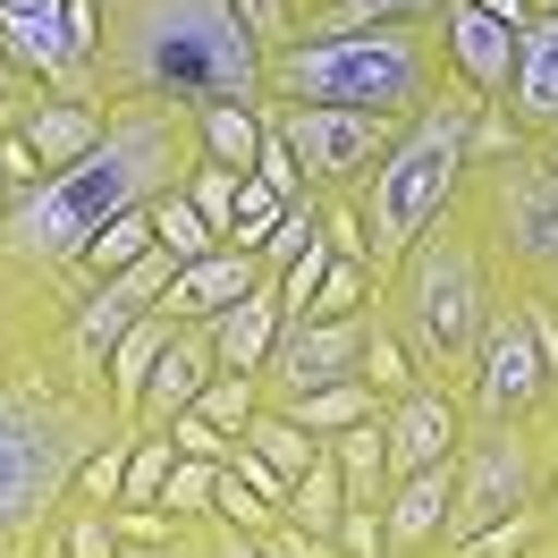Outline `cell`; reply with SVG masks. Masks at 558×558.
I'll list each match as a JSON object with an SVG mask.
<instances>
[{"label":"cell","instance_id":"obj_42","mask_svg":"<svg viewBox=\"0 0 558 558\" xmlns=\"http://www.w3.org/2000/svg\"><path fill=\"white\" fill-rule=\"evenodd\" d=\"M220 474H238V483L254 490L263 508H279V517H288V483H279V474H271V465H263V457H254V449H245V440H238V449H229V465H220Z\"/></svg>","mask_w":558,"mask_h":558},{"label":"cell","instance_id":"obj_28","mask_svg":"<svg viewBox=\"0 0 558 558\" xmlns=\"http://www.w3.org/2000/svg\"><path fill=\"white\" fill-rule=\"evenodd\" d=\"M449 0H339V9H322L305 17L296 35H364V26H398V17H440Z\"/></svg>","mask_w":558,"mask_h":558},{"label":"cell","instance_id":"obj_24","mask_svg":"<svg viewBox=\"0 0 558 558\" xmlns=\"http://www.w3.org/2000/svg\"><path fill=\"white\" fill-rule=\"evenodd\" d=\"M279 415L296 423V432H314V440H339V432H355V423L381 415V389L373 381H339V389H314V398L279 407Z\"/></svg>","mask_w":558,"mask_h":558},{"label":"cell","instance_id":"obj_22","mask_svg":"<svg viewBox=\"0 0 558 558\" xmlns=\"http://www.w3.org/2000/svg\"><path fill=\"white\" fill-rule=\"evenodd\" d=\"M330 465H339V483H348V508H381L389 499V440H381V415L339 432V440H322Z\"/></svg>","mask_w":558,"mask_h":558},{"label":"cell","instance_id":"obj_30","mask_svg":"<svg viewBox=\"0 0 558 558\" xmlns=\"http://www.w3.org/2000/svg\"><path fill=\"white\" fill-rule=\"evenodd\" d=\"M170 558H271V542L245 533V524H229V517H195V524L170 533Z\"/></svg>","mask_w":558,"mask_h":558},{"label":"cell","instance_id":"obj_39","mask_svg":"<svg viewBox=\"0 0 558 558\" xmlns=\"http://www.w3.org/2000/svg\"><path fill=\"white\" fill-rule=\"evenodd\" d=\"M186 204L204 211V229L229 245V220H238V170H220V161H195V170H186Z\"/></svg>","mask_w":558,"mask_h":558},{"label":"cell","instance_id":"obj_13","mask_svg":"<svg viewBox=\"0 0 558 558\" xmlns=\"http://www.w3.org/2000/svg\"><path fill=\"white\" fill-rule=\"evenodd\" d=\"M517 35H524V26L490 17V9H474V0H449V9H440V51H449V76L474 94V102H499V94H508Z\"/></svg>","mask_w":558,"mask_h":558},{"label":"cell","instance_id":"obj_4","mask_svg":"<svg viewBox=\"0 0 558 558\" xmlns=\"http://www.w3.org/2000/svg\"><path fill=\"white\" fill-rule=\"evenodd\" d=\"M440 94H449L440 17H398V26H364V35H288L271 51V102L364 110V119L407 128Z\"/></svg>","mask_w":558,"mask_h":558},{"label":"cell","instance_id":"obj_49","mask_svg":"<svg viewBox=\"0 0 558 558\" xmlns=\"http://www.w3.org/2000/svg\"><path fill=\"white\" fill-rule=\"evenodd\" d=\"M533 153H542V170L558 178V136H542V144H533Z\"/></svg>","mask_w":558,"mask_h":558},{"label":"cell","instance_id":"obj_21","mask_svg":"<svg viewBox=\"0 0 558 558\" xmlns=\"http://www.w3.org/2000/svg\"><path fill=\"white\" fill-rule=\"evenodd\" d=\"M178 339V322L170 314H144L119 348H110V373H102V389H110V407H119V423L136 432V398H144V381H153V364H161V348Z\"/></svg>","mask_w":558,"mask_h":558},{"label":"cell","instance_id":"obj_44","mask_svg":"<svg viewBox=\"0 0 558 558\" xmlns=\"http://www.w3.org/2000/svg\"><path fill=\"white\" fill-rule=\"evenodd\" d=\"M220 517H229V524H245V533H271V524H279V508H263V499H254V490H245L238 474H220Z\"/></svg>","mask_w":558,"mask_h":558},{"label":"cell","instance_id":"obj_32","mask_svg":"<svg viewBox=\"0 0 558 558\" xmlns=\"http://www.w3.org/2000/svg\"><path fill=\"white\" fill-rule=\"evenodd\" d=\"M178 465V440L170 432H136V449H128V490H119V508H161V483H170Z\"/></svg>","mask_w":558,"mask_h":558},{"label":"cell","instance_id":"obj_6","mask_svg":"<svg viewBox=\"0 0 558 558\" xmlns=\"http://www.w3.org/2000/svg\"><path fill=\"white\" fill-rule=\"evenodd\" d=\"M490 296H499V279H490V254H483V229L449 211L432 238L407 245V263L381 279V305L389 330L407 339V355L423 364V381L457 389L465 381V364H474V339H483L490 322Z\"/></svg>","mask_w":558,"mask_h":558},{"label":"cell","instance_id":"obj_51","mask_svg":"<svg viewBox=\"0 0 558 558\" xmlns=\"http://www.w3.org/2000/svg\"><path fill=\"white\" fill-rule=\"evenodd\" d=\"M524 558H558V533H542V550H524Z\"/></svg>","mask_w":558,"mask_h":558},{"label":"cell","instance_id":"obj_14","mask_svg":"<svg viewBox=\"0 0 558 558\" xmlns=\"http://www.w3.org/2000/svg\"><path fill=\"white\" fill-rule=\"evenodd\" d=\"M499 110H508V128H517L524 144L558 136V9H533L517 35V69H508V94H499Z\"/></svg>","mask_w":558,"mask_h":558},{"label":"cell","instance_id":"obj_37","mask_svg":"<svg viewBox=\"0 0 558 558\" xmlns=\"http://www.w3.org/2000/svg\"><path fill=\"white\" fill-rule=\"evenodd\" d=\"M373 296H381V271H373V263H330V279H322V296H314L305 322H348V314H364Z\"/></svg>","mask_w":558,"mask_h":558},{"label":"cell","instance_id":"obj_25","mask_svg":"<svg viewBox=\"0 0 558 558\" xmlns=\"http://www.w3.org/2000/svg\"><path fill=\"white\" fill-rule=\"evenodd\" d=\"M238 440H245V449H254V457H263V465H271L279 483H305V474H314V465H322V440H314V432H296V423L279 415V407H263V415L245 423Z\"/></svg>","mask_w":558,"mask_h":558},{"label":"cell","instance_id":"obj_48","mask_svg":"<svg viewBox=\"0 0 558 558\" xmlns=\"http://www.w3.org/2000/svg\"><path fill=\"white\" fill-rule=\"evenodd\" d=\"M322 9H339V0H288V17L305 26V17H322Z\"/></svg>","mask_w":558,"mask_h":558},{"label":"cell","instance_id":"obj_7","mask_svg":"<svg viewBox=\"0 0 558 558\" xmlns=\"http://www.w3.org/2000/svg\"><path fill=\"white\" fill-rule=\"evenodd\" d=\"M457 211L483 229L490 279L517 296H558V178L533 144H508L499 161H474L457 186Z\"/></svg>","mask_w":558,"mask_h":558},{"label":"cell","instance_id":"obj_29","mask_svg":"<svg viewBox=\"0 0 558 558\" xmlns=\"http://www.w3.org/2000/svg\"><path fill=\"white\" fill-rule=\"evenodd\" d=\"M339 517H348V483H339V465H330V449H322L314 474L288 483V524H305V533H339Z\"/></svg>","mask_w":558,"mask_h":558},{"label":"cell","instance_id":"obj_52","mask_svg":"<svg viewBox=\"0 0 558 558\" xmlns=\"http://www.w3.org/2000/svg\"><path fill=\"white\" fill-rule=\"evenodd\" d=\"M542 517H550V533H558V483H550V499H542Z\"/></svg>","mask_w":558,"mask_h":558},{"label":"cell","instance_id":"obj_15","mask_svg":"<svg viewBox=\"0 0 558 558\" xmlns=\"http://www.w3.org/2000/svg\"><path fill=\"white\" fill-rule=\"evenodd\" d=\"M220 381V348H211L204 322H178V339L161 348V364H153V381H144L136 398V432H170L178 415H195V398Z\"/></svg>","mask_w":558,"mask_h":558},{"label":"cell","instance_id":"obj_12","mask_svg":"<svg viewBox=\"0 0 558 558\" xmlns=\"http://www.w3.org/2000/svg\"><path fill=\"white\" fill-rule=\"evenodd\" d=\"M381 440H389V483H398V474H423V465H449L457 440H465L457 389L423 381V389H407V398H389L381 407Z\"/></svg>","mask_w":558,"mask_h":558},{"label":"cell","instance_id":"obj_18","mask_svg":"<svg viewBox=\"0 0 558 558\" xmlns=\"http://www.w3.org/2000/svg\"><path fill=\"white\" fill-rule=\"evenodd\" d=\"M263 279V254H238V245H211L204 263H178V279H170V296H161V314L170 322H220L229 305H238L245 288Z\"/></svg>","mask_w":558,"mask_h":558},{"label":"cell","instance_id":"obj_41","mask_svg":"<svg viewBox=\"0 0 558 558\" xmlns=\"http://www.w3.org/2000/svg\"><path fill=\"white\" fill-rule=\"evenodd\" d=\"M330 542H339L348 558H389V524H381V508H348Z\"/></svg>","mask_w":558,"mask_h":558},{"label":"cell","instance_id":"obj_19","mask_svg":"<svg viewBox=\"0 0 558 558\" xmlns=\"http://www.w3.org/2000/svg\"><path fill=\"white\" fill-rule=\"evenodd\" d=\"M0 51L60 94L69 76V0H0Z\"/></svg>","mask_w":558,"mask_h":558},{"label":"cell","instance_id":"obj_50","mask_svg":"<svg viewBox=\"0 0 558 558\" xmlns=\"http://www.w3.org/2000/svg\"><path fill=\"white\" fill-rule=\"evenodd\" d=\"M119 558H170V550H153V542H128V550H119Z\"/></svg>","mask_w":558,"mask_h":558},{"label":"cell","instance_id":"obj_1","mask_svg":"<svg viewBox=\"0 0 558 558\" xmlns=\"http://www.w3.org/2000/svg\"><path fill=\"white\" fill-rule=\"evenodd\" d=\"M195 161H204L195 110L110 102V128H102V144H94L85 161L51 170L35 195H17V204L0 211V271L17 279V288H35L43 305L69 322L76 296H85V279H76L85 245L102 238L110 220L153 211L161 195H178Z\"/></svg>","mask_w":558,"mask_h":558},{"label":"cell","instance_id":"obj_45","mask_svg":"<svg viewBox=\"0 0 558 558\" xmlns=\"http://www.w3.org/2000/svg\"><path fill=\"white\" fill-rule=\"evenodd\" d=\"M263 542H271V558H348L339 542H330V533H305V524H288V517H279Z\"/></svg>","mask_w":558,"mask_h":558},{"label":"cell","instance_id":"obj_26","mask_svg":"<svg viewBox=\"0 0 558 558\" xmlns=\"http://www.w3.org/2000/svg\"><path fill=\"white\" fill-rule=\"evenodd\" d=\"M364 381L381 389V407H389V398H407V389H423V364L407 355V339L389 330V314H381V305L364 314Z\"/></svg>","mask_w":558,"mask_h":558},{"label":"cell","instance_id":"obj_46","mask_svg":"<svg viewBox=\"0 0 558 558\" xmlns=\"http://www.w3.org/2000/svg\"><path fill=\"white\" fill-rule=\"evenodd\" d=\"M238 9H245V26L263 35V51H279V43L296 35V17H288V0H238Z\"/></svg>","mask_w":558,"mask_h":558},{"label":"cell","instance_id":"obj_16","mask_svg":"<svg viewBox=\"0 0 558 558\" xmlns=\"http://www.w3.org/2000/svg\"><path fill=\"white\" fill-rule=\"evenodd\" d=\"M449 508H457V457L449 465H423V474H398L381 499L389 558H440L449 550Z\"/></svg>","mask_w":558,"mask_h":558},{"label":"cell","instance_id":"obj_33","mask_svg":"<svg viewBox=\"0 0 558 558\" xmlns=\"http://www.w3.org/2000/svg\"><path fill=\"white\" fill-rule=\"evenodd\" d=\"M279 220H288V195H271L263 178L245 170V178H238V220H229V245H238V254H263Z\"/></svg>","mask_w":558,"mask_h":558},{"label":"cell","instance_id":"obj_10","mask_svg":"<svg viewBox=\"0 0 558 558\" xmlns=\"http://www.w3.org/2000/svg\"><path fill=\"white\" fill-rule=\"evenodd\" d=\"M271 128L288 136V153H296V170H305V195H322V204H339V195H355L364 178H373V161L389 153V119H364V110H314V102H271Z\"/></svg>","mask_w":558,"mask_h":558},{"label":"cell","instance_id":"obj_31","mask_svg":"<svg viewBox=\"0 0 558 558\" xmlns=\"http://www.w3.org/2000/svg\"><path fill=\"white\" fill-rule=\"evenodd\" d=\"M161 517H178V524L220 517V465H204V457H178L170 483H161Z\"/></svg>","mask_w":558,"mask_h":558},{"label":"cell","instance_id":"obj_5","mask_svg":"<svg viewBox=\"0 0 558 558\" xmlns=\"http://www.w3.org/2000/svg\"><path fill=\"white\" fill-rule=\"evenodd\" d=\"M474 110L483 102L449 76V94H440L432 110H415V119L389 136V153L373 161V178L348 195L381 279L407 263V245L432 238V229L457 211V186H465V170H474Z\"/></svg>","mask_w":558,"mask_h":558},{"label":"cell","instance_id":"obj_47","mask_svg":"<svg viewBox=\"0 0 558 558\" xmlns=\"http://www.w3.org/2000/svg\"><path fill=\"white\" fill-rule=\"evenodd\" d=\"M474 9H490V17H508V26H524V17H533V0H474Z\"/></svg>","mask_w":558,"mask_h":558},{"label":"cell","instance_id":"obj_43","mask_svg":"<svg viewBox=\"0 0 558 558\" xmlns=\"http://www.w3.org/2000/svg\"><path fill=\"white\" fill-rule=\"evenodd\" d=\"M170 440H178V457H204V465H229V449H238V440H229V432H211L204 415H178Z\"/></svg>","mask_w":558,"mask_h":558},{"label":"cell","instance_id":"obj_54","mask_svg":"<svg viewBox=\"0 0 558 558\" xmlns=\"http://www.w3.org/2000/svg\"><path fill=\"white\" fill-rule=\"evenodd\" d=\"M9 373H17V364H0V389H9Z\"/></svg>","mask_w":558,"mask_h":558},{"label":"cell","instance_id":"obj_38","mask_svg":"<svg viewBox=\"0 0 558 558\" xmlns=\"http://www.w3.org/2000/svg\"><path fill=\"white\" fill-rule=\"evenodd\" d=\"M542 533H550V517H542V508H524V517L483 524L474 542H457V550H440V558H524V550H542Z\"/></svg>","mask_w":558,"mask_h":558},{"label":"cell","instance_id":"obj_11","mask_svg":"<svg viewBox=\"0 0 558 558\" xmlns=\"http://www.w3.org/2000/svg\"><path fill=\"white\" fill-rule=\"evenodd\" d=\"M373 314V305H364ZM364 314L348 322H288L279 330L271 364L254 373L263 381V407H296L314 389H339V381H364Z\"/></svg>","mask_w":558,"mask_h":558},{"label":"cell","instance_id":"obj_9","mask_svg":"<svg viewBox=\"0 0 558 558\" xmlns=\"http://www.w3.org/2000/svg\"><path fill=\"white\" fill-rule=\"evenodd\" d=\"M457 407L465 423H533L550 415V373H542V339H533V322H524V296H490V322L483 339H474V364H465V381H457Z\"/></svg>","mask_w":558,"mask_h":558},{"label":"cell","instance_id":"obj_35","mask_svg":"<svg viewBox=\"0 0 558 558\" xmlns=\"http://www.w3.org/2000/svg\"><path fill=\"white\" fill-rule=\"evenodd\" d=\"M195 415H204L211 432H229V440H238L245 423L263 415V381H254V373H220V381L195 398Z\"/></svg>","mask_w":558,"mask_h":558},{"label":"cell","instance_id":"obj_20","mask_svg":"<svg viewBox=\"0 0 558 558\" xmlns=\"http://www.w3.org/2000/svg\"><path fill=\"white\" fill-rule=\"evenodd\" d=\"M279 330H288V296H279V279L263 271L238 305H229V314L211 322L220 373H263V364H271V348H279Z\"/></svg>","mask_w":558,"mask_h":558},{"label":"cell","instance_id":"obj_34","mask_svg":"<svg viewBox=\"0 0 558 558\" xmlns=\"http://www.w3.org/2000/svg\"><path fill=\"white\" fill-rule=\"evenodd\" d=\"M153 238H161V254H178V263H204L211 245H220V238H211V229H204V211L186 204V186L153 204Z\"/></svg>","mask_w":558,"mask_h":558},{"label":"cell","instance_id":"obj_8","mask_svg":"<svg viewBox=\"0 0 558 558\" xmlns=\"http://www.w3.org/2000/svg\"><path fill=\"white\" fill-rule=\"evenodd\" d=\"M558 483V432L533 423H465L457 440V508H449V550L474 542L483 524H508L524 508H542Z\"/></svg>","mask_w":558,"mask_h":558},{"label":"cell","instance_id":"obj_40","mask_svg":"<svg viewBox=\"0 0 558 558\" xmlns=\"http://www.w3.org/2000/svg\"><path fill=\"white\" fill-rule=\"evenodd\" d=\"M51 542H60L69 558H119V550H128L119 524H110V508H76V499H69V517L51 524Z\"/></svg>","mask_w":558,"mask_h":558},{"label":"cell","instance_id":"obj_3","mask_svg":"<svg viewBox=\"0 0 558 558\" xmlns=\"http://www.w3.org/2000/svg\"><path fill=\"white\" fill-rule=\"evenodd\" d=\"M128 432L102 389L69 381L51 355H26L0 389V558H35L69 517L85 457Z\"/></svg>","mask_w":558,"mask_h":558},{"label":"cell","instance_id":"obj_23","mask_svg":"<svg viewBox=\"0 0 558 558\" xmlns=\"http://www.w3.org/2000/svg\"><path fill=\"white\" fill-rule=\"evenodd\" d=\"M195 144H204V161L220 170H254V153H263V110L254 102H204L195 110Z\"/></svg>","mask_w":558,"mask_h":558},{"label":"cell","instance_id":"obj_27","mask_svg":"<svg viewBox=\"0 0 558 558\" xmlns=\"http://www.w3.org/2000/svg\"><path fill=\"white\" fill-rule=\"evenodd\" d=\"M153 211H128V220H110L102 238L85 245V263H76V279H85V288H94V279H119L128 271V263H144V254H153Z\"/></svg>","mask_w":558,"mask_h":558},{"label":"cell","instance_id":"obj_53","mask_svg":"<svg viewBox=\"0 0 558 558\" xmlns=\"http://www.w3.org/2000/svg\"><path fill=\"white\" fill-rule=\"evenodd\" d=\"M35 558H69V550H60V542H43V550H35Z\"/></svg>","mask_w":558,"mask_h":558},{"label":"cell","instance_id":"obj_17","mask_svg":"<svg viewBox=\"0 0 558 558\" xmlns=\"http://www.w3.org/2000/svg\"><path fill=\"white\" fill-rule=\"evenodd\" d=\"M102 128H110V102L51 94V85H35V102H26V119H17V136H26V153H35L43 170H69V161H85V153L102 144Z\"/></svg>","mask_w":558,"mask_h":558},{"label":"cell","instance_id":"obj_2","mask_svg":"<svg viewBox=\"0 0 558 558\" xmlns=\"http://www.w3.org/2000/svg\"><path fill=\"white\" fill-rule=\"evenodd\" d=\"M94 94L102 102H271V51L238 0H94Z\"/></svg>","mask_w":558,"mask_h":558},{"label":"cell","instance_id":"obj_36","mask_svg":"<svg viewBox=\"0 0 558 558\" xmlns=\"http://www.w3.org/2000/svg\"><path fill=\"white\" fill-rule=\"evenodd\" d=\"M128 449H136V432H110L102 449L85 457V474H76V508H119V490H128Z\"/></svg>","mask_w":558,"mask_h":558},{"label":"cell","instance_id":"obj_55","mask_svg":"<svg viewBox=\"0 0 558 558\" xmlns=\"http://www.w3.org/2000/svg\"><path fill=\"white\" fill-rule=\"evenodd\" d=\"M0 211H9V178H0Z\"/></svg>","mask_w":558,"mask_h":558}]
</instances>
